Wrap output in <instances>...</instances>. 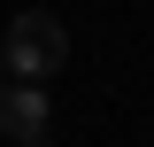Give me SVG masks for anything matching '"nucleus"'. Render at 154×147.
Masks as SVG:
<instances>
[{"label":"nucleus","mask_w":154,"mask_h":147,"mask_svg":"<svg viewBox=\"0 0 154 147\" xmlns=\"http://www.w3.org/2000/svg\"><path fill=\"white\" fill-rule=\"evenodd\" d=\"M0 54H8V70H16V77L46 85V77L69 62V31H62L46 8H23V16L8 23V39H0Z\"/></svg>","instance_id":"nucleus-1"},{"label":"nucleus","mask_w":154,"mask_h":147,"mask_svg":"<svg viewBox=\"0 0 154 147\" xmlns=\"http://www.w3.org/2000/svg\"><path fill=\"white\" fill-rule=\"evenodd\" d=\"M46 132H54L46 85H31V77L0 85V139H8V147H46Z\"/></svg>","instance_id":"nucleus-2"}]
</instances>
